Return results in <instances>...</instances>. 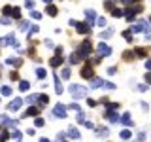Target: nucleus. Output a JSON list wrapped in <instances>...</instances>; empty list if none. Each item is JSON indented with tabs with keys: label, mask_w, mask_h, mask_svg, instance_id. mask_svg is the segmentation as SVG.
I'll use <instances>...</instances> for the list:
<instances>
[{
	"label": "nucleus",
	"mask_w": 151,
	"mask_h": 142,
	"mask_svg": "<svg viewBox=\"0 0 151 142\" xmlns=\"http://www.w3.org/2000/svg\"><path fill=\"white\" fill-rule=\"evenodd\" d=\"M70 93H72L74 99H83L87 95V89L81 87V85H70Z\"/></svg>",
	"instance_id": "f257e3e1"
},
{
	"label": "nucleus",
	"mask_w": 151,
	"mask_h": 142,
	"mask_svg": "<svg viewBox=\"0 0 151 142\" xmlns=\"http://www.w3.org/2000/svg\"><path fill=\"white\" fill-rule=\"evenodd\" d=\"M53 116L55 117H66V106L64 104H57L55 110H53Z\"/></svg>",
	"instance_id": "f03ea898"
},
{
	"label": "nucleus",
	"mask_w": 151,
	"mask_h": 142,
	"mask_svg": "<svg viewBox=\"0 0 151 142\" xmlns=\"http://www.w3.org/2000/svg\"><path fill=\"white\" fill-rule=\"evenodd\" d=\"M79 49H81V53H78V55L81 57V59H83V57H87V55H89V51H91V42H89V40H85V42L81 44Z\"/></svg>",
	"instance_id": "7ed1b4c3"
},
{
	"label": "nucleus",
	"mask_w": 151,
	"mask_h": 142,
	"mask_svg": "<svg viewBox=\"0 0 151 142\" xmlns=\"http://www.w3.org/2000/svg\"><path fill=\"white\" fill-rule=\"evenodd\" d=\"M110 53H112V47H108L106 44H100V46H98V55L100 57H104V55L108 57Z\"/></svg>",
	"instance_id": "20e7f679"
},
{
	"label": "nucleus",
	"mask_w": 151,
	"mask_h": 142,
	"mask_svg": "<svg viewBox=\"0 0 151 142\" xmlns=\"http://www.w3.org/2000/svg\"><path fill=\"white\" fill-rule=\"evenodd\" d=\"M21 104H23L21 99H15V100H11V102H9L8 110H9V112H13V110H19V108H21Z\"/></svg>",
	"instance_id": "39448f33"
},
{
	"label": "nucleus",
	"mask_w": 151,
	"mask_h": 142,
	"mask_svg": "<svg viewBox=\"0 0 151 142\" xmlns=\"http://www.w3.org/2000/svg\"><path fill=\"white\" fill-rule=\"evenodd\" d=\"M76 29H78V32H81V34H87L89 32V25H85V23H76Z\"/></svg>",
	"instance_id": "423d86ee"
},
{
	"label": "nucleus",
	"mask_w": 151,
	"mask_h": 142,
	"mask_svg": "<svg viewBox=\"0 0 151 142\" xmlns=\"http://www.w3.org/2000/svg\"><path fill=\"white\" fill-rule=\"evenodd\" d=\"M121 123L127 125V127H130V123H132V121H130V114H129V112H125L123 116H121Z\"/></svg>",
	"instance_id": "0eeeda50"
},
{
	"label": "nucleus",
	"mask_w": 151,
	"mask_h": 142,
	"mask_svg": "<svg viewBox=\"0 0 151 142\" xmlns=\"http://www.w3.org/2000/svg\"><path fill=\"white\" fill-rule=\"evenodd\" d=\"M38 114H40V110H38V108H34V106H30L28 110H26V112L23 114V117H26V116H38Z\"/></svg>",
	"instance_id": "6e6552de"
},
{
	"label": "nucleus",
	"mask_w": 151,
	"mask_h": 142,
	"mask_svg": "<svg viewBox=\"0 0 151 142\" xmlns=\"http://www.w3.org/2000/svg\"><path fill=\"white\" fill-rule=\"evenodd\" d=\"M102 85H104V82L100 78H95V80L91 82V89H96V87H102Z\"/></svg>",
	"instance_id": "1a4fd4ad"
},
{
	"label": "nucleus",
	"mask_w": 151,
	"mask_h": 142,
	"mask_svg": "<svg viewBox=\"0 0 151 142\" xmlns=\"http://www.w3.org/2000/svg\"><path fill=\"white\" fill-rule=\"evenodd\" d=\"M85 15H87V19H89V25H91V23H93V19L96 17L95 10H87V12H85Z\"/></svg>",
	"instance_id": "9d476101"
},
{
	"label": "nucleus",
	"mask_w": 151,
	"mask_h": 142,
	"mask_svg": "<svg viewBox=\"0 0 151 142\" xmlns=\"http://www.w3.org/2000/svg\"><path fill=\"white\" fill-rule=\"evenodd\" d=\"M60 63H62V55H57V57L51 59V66H59Z\"/></svg>",
	"instance_id": "9b49d317"
},
{
	"label": "nucleus",
	"mask_w": 151,
	"mask_h": 142,
	"mask_svg": "<svg viewBox=\"0 0 151 142\" xmlns=\"http://www.w3.org/2000/svg\"><path fill=\"white\" fill-rule=\"evenodd\" d=\"M81 76H83V78H91V76H93V70H91L89 66H85V68L81 70Z\"/></svg>",
	"instance_id": "f8f14e48"
},
{
	"label": "nucleus",
	"mask_w": 151,
	"mask_h": 142,
	"mask_svg": "<svg viewBox=\"0 0 151 142\" xmlns=\"http://www.w3.org/2000/svg\"><path fill=\"white\" fill-rule=\"evenodd\" d=\"M68 134H70L72 138H79V133H78V129H74V127H72V129H68Z\"/></svg>",
	"instance_id": "ddd939ff"
},
{
	"label": "nucleus",
	"mask_w": 151,
	"mask_h": 142,
	"mask_svg": "<svg viewBox=\"0 0 151 142\" xmlns=\"http://www.w3.org/2000/svg\"><path fill=\"white\" fill-rule=\"evenodd\" d=\"M36 74H38V78H40V80H43V78L47 76V72H45L43 68H38V70H36Z\"/></svg>",
	"instance_id": "4468645a"
},
{
	"label": "nucleus",
	"mask_w": 151,
	"mask_h": 142,
	"mask_svg": "<svg viewBox=\"0 0 151 142\" xmlns=\"http://www.w3.org/2000/svg\"><path fill=\"white\" fill-rule=\"evenodd\" d=\"M55 82H57V83H55V91H57V93L60 95V93H62V85H60V82H59V78H55Z\"/></svg>",
	"instance_id": "2eb2a0df"
},
{
	"label": "nucleus",
	"mask_w": 151,
	"mask_h": 142,
	"mask_svg": "<svg viewBox=\"0 0 151 142\" xmlns=\"http://www.w3.org/2000/svg\"><path fill=\"white\" fill-rule=\"evenodd\" d=\"M28 87H30L28 82H21V83H19V89H21V91H28Z\"/></svg>",
	"instance_id": "dca6fc26"
},
{
	"label": "nucleus",
	"mask_w": 151,
	"mask_h": 142,
	"mask_svg": "<svg viewBox=\"0 0 151 142\" xmlns=\"http://www.w3.org/2000/svg\"><path fill=\"white\" fill-rule=\"evenodd\" d=\"M121 138H123V140H129L130 138V131L127 129V131H121Z\"/></svg>",
	"instance_id": "f3484780"
},
{
	"label": "nucleus",
	"mask_w": 151,
	"mask_h": 142,
	"mask_svg": "<svg viewBox=\"0 0 151 142\" xmlns=\"http://www.w3.org/2000/svg\"><path fill=\"white\" fill-rule=\"evenodd\" d=\"M36 100H38V95H30V97H26V102H28V104L36 102Z\"/></svg>",
	"instance_id": "a211bd4d"
},
{
	"label": "nucleus",
	"mask_w": 151,
	"mask_h": 142,
	"mask_svg": "<svg viewBox=\"0 0 151 142\" xmlns=\"http://www.w3.org/2000/svg\"><path fill=\"white\" fill-rule=\"evenodd\" d=\"M108 119H110V121H117V119H119V116H117V114H113V112H108Z\"/></svg>",
	"instance_id": "6ab92c4d"
},
{
	"label": "nucleus",
	"mask_w": 151,
	"mask_h": 142,
	"mask_svg": "<svg viewBox=\"0 0 151 142\" xmlns=\"http://www.w3.org/2000/svg\"><path fill=\"white\" fill-rule=\"evenodd\" d=\"M2 95H6V97H8V95H11V87L4 85V87H2Z\"/></svg>",
	"instance_id": "aec40b11"
},
{
	"label": "nucleus",
	"mask_w": 151,
	"mask_h": 142,
	"mask_svg": "<svg viewBox=\"0 0 151 142\" xmlns=\"http://www.w3.org/2000/svg\"><path fill=\"white\" fill-rule=\"evenodd\" d=\"M47 13H49V15H57V8H55V6H49V8H47Z\"/></svg>",
	"instance_id": "412c9836"
},
{
	"label": "nucleus",
	"mask_w": 151,
	"mask_h": 142,
	"mask_svg": "<svg viewBox=\"0 0 151 142\" xmlns=\"http://www.w3.org/2000/svg\"><path fill=\"white\" fill-rule=\"evenodd\" d=\"M60 76L64 78V80H66V78H70V68H64L62 72H60Z\"/></svg>",
	"instance_id": "4be33fe9"
},
{
	"label": "nucleus",
	"mask_w": 151,
	"mask_h": 142,
	"mask_svg": "<svg viewBox=\"0 0 151 142\" xmlns=\"http://www.w3.org/2000/svg\"><path fill=\"white\" fill-rule=\"evenodd\" d=\"M25 6L28 10H32V8H34V0H25Z\"/></svg>",
	"instance_id": "5701e85b"
},
{
	"label": "nucleus",
	"mask_w": 151,
	"mask_h": 142,
	"mask_svg": "<svg viewBox=\"0 0 151 142\" xmlns=\"http://www.w3.org/2000/svg\"><path fill=\"white\" fill-rule=\"evenodd\" d=\"M11 13H13V17H15V19H19V17H21V10H19V8H15Z\"/></svg>",
	"instance_id": "b1692460"
},
{
	"label": "nucleus",
	"mask_w": 151,
	"mask_h": 142,
	"mask_svg": "<svg viewBox=\"0 0 151 142\" xmlns=\"http://www.w3.org/2000/svg\"><path fill=\"white\" fill-rule=\"evenodd\" d=\"M112 32H113V30H112V29H108V30H104L100 36H102V38H110V34H112Z\"/></svg>",
	"instance_id": "393cba45"
},
{
	"label": "nucleus",
	"mask_w": 151,
	"mask_h": 142,
	"mask_svg": "<svg viewBox=\"0 0 151 142\" xmlns=\"http://www.w3.org/2000/svg\"><path fill=\"white\" fill-rule=\"evenodd\" d=\"M70 61H72V63H78V61H81V57H79V55H76V53H74V55L70 57Z\"/></svg>",
	"instance_id": "a878e982"
},
{
	"label": "nucleus",
	"mask_w": 151,
	"mask_h": 142,
	"mask_svg": "<svg viewBox=\"0 0 151 142\" xmlns=\"http://www.w3.org/2000/svg\"><path fill=\"white\" fill-rule=\"evenodd\" d=\"M8 138H9V134L6 133V131H4V133H2V134H0V140H2V142H6V140H8Z\"/></svg>",
	"instance_id": "bb28decb"
},
{
	"label": "nucleus",
	"mask_w": 151,
	"mask_h": 142,
	"mask_svg": "<svg viewBox=\"0 0 151 142\" xmlns=\"http://www.w3.org/2000/svg\"><path fill=\"white\" fill-rule=\"evenodd\" d=\"M34 125H36V127H42V125H43V119H42V117H36Z\"/></svg>",
	"instance_id": "cd10ccee"
},
{
	"label": "nucleus",
	"mask_w": 151,
	"mask_h": 142,
	"mask_svg": "<svg viewBox=\"0 0 151 142\" xmlns=\"http://www.w3.org/2000/svg\"><path fill=\"white\" fill-rule=\"evenodd\" d=\"M113 17H121V15H123V12H121V10H113Z\"/></svg>",
	"instance_id": "c85d7f7f"
},
{
	"label": "nucleus",
	"mask_w": 151,
	"mask_h": 142,
	"mask_svg": "<svg viewBox=\"0 0 151 142\" xmlns=\"http://www.w3.org/2000/svg\"><path fill=\"white\" fill-rule=\"evenodd\" d=\"M130 34H132V32H130V30H127V32H125V34H123V36H125V38H127V40H129V42H130V40H132V36H130Z\"/></svg>",
	"instance_id": "c756f323"
},
{
	"label": "nucleus",
	"mask_w": 151,
	"mask_h": 142,
	"mask_svg": "<svg viewBox=\"0 0 151 142\" xmlns=\"http://www.w3.org/2000/svg\"><path fill=\"white\" fill-rule=\"evenodd\" d=\"M83 119H85V116H83V112L79 110V114H78V121H83Z\"/></svg>",
	"instance_id": "7c9ffc66"
},
{
	"label": "nucleus",
	"mask_w": 151,
	"mask_h": 142,
	"mask_svg": "<svg viewBox=\"0 0 151 142\" xmlns=\"http://www.w3.org/2000/svg\"><path fill=\"white\" fill-rule=\"evenodd\" d=\"M85 127H87V129H95V125L91 123V121H85Z\"/></svg>",
	"instance_id": "2f4dec72"
},
{
	"label": "nucleus",
	"mask_w": 151,
	"mask_h": 142,
	"mask_svg": "<svg viewBox=\"0 0 151 142\" xmlns=\"http://www.w3.org/2000/svg\"><path fill=\"white\" fill-rule=\"evenodd\" d=\"M9 23H11V21H9L8 17H2V25H9Z\"/></svg>",
	"instance_id": "473e14b6"
},
{
	"label": "nucleus",
	"mask_w": 151,
	"mask_h": 142,
	"mask_svg": "<svg viewBox=\"0 0 151 142\" xmlns=\"http://www.w3.org/2000/svg\"><path fill=\"white\" fill-rule=\"evenodd\" d=\"M98 25H100V27H104V25H106V19L100 17V19H98Z\"/></svg>",
	"instance_id": "72a5a7b5"
},
{
	"label": "nucleus",
	"mask_w": 151,
	"mask_h": 142,
	"mask_svg": "<svg viewBox=\"0 0 151 142\" xmlns=\"http://www.w3.org/2000/svg\"><path fill=\"white\" fill-rule=\"evenodd\" d=\"M104 87H108V89H115V85H113V83H104Z\"/></svg>",
	"instance_id": "f704fd0d"
},
{
	"label": "nucleus",
	"mask_w": 151,
	"mask_h": 142,
	"mask_svg": "<svg viewBox=\"0 0 151 142\" xmlns=\"http://www.w3.org/2000/svg\"><path fill=\"white\" fill-rule=\"evenodd\" d=\"M13 136H15V138L19 140V138H21V133H19V131H13Z\"/></svg>",
	"instance_id": "c9c22d12"
},
{
	"label": "nucleus",
	"mask_w": 151,
	"mask_h": 142,
	"mask_svg": "<svg viewBox=\"0 0 151 142\" xmlns=\"http://www.w3.org/2000/svg\"><path fill=\"white\" fill-rule=\"evenodd\" d=\"M32 17H34V19H40V17H42V15H40L38 12H32Z\"/></svg>",
	"instance_id": "e433bc0d"
},
{
	"label": "nucleus",
	"mask_w": 151,
	"mask_h": 142,
	"mask_svg": "<svg viewBox=\"0 0 151 142\" xmlns=\"http://www.w3.org/2000/svg\"><path fill=\"white\" fill-rule=\"evenodd\" d=\"M146 68H147V70H151V59H149V61L146 63Z\"/></svg>",
	"instance_id": "4c0bfd02"
},
{
	"label": "nucleus",
	"mask_w": 151,
	"mask_h": 142,
	"mask_svg": "<svg viewBox=\"0 0 151 142\" xmlns=\"http://www.w3.org/2000/svg\"><path fill=\"white\" fill-rule=\"evenodd\" d=\"M146 82H147V83H151V74H147V76H146Z\"/></svg>",
	"instance_id": "58836bf2"
},
{
	"label": "nucleus",
	"mask_w": 151,
	"mask_h": 142,
	"mask_svg": "<svg viewBox=\"0 0 151 142\" xmlns=\"http://www.w3.org/2000/svg\"><path fill=\"white\" fill-rule=\"evenodd\" d=\"M40 142H49V140H47V138H40Z\"/></svg>",
	"instance_id": "ea45409f"
},
{
	"label": "nucleus",
	"mask_w": 151,
	"mask_h": 142,
	"mask_svg": "<svg viewBox=\"0 0 151 142\" xmlns=\"http://www.w3.org/2000/svg\"><path fill=\"white\" fill-rule=\"evenodd\" d=\"M43 2H51V0H43Z\"/></svg>",
	"instance_id": "a19ab883"
},
{
	"label": "nucleus",
	"mask_w": 151,
	"mask_h": 142,
	"mask_svg": "<svg viewBox=\"0 0 151 142\" xmlns=\"http://www.w3.org/2000/svg\"><path fill=\"white\" fill-rule=\"evenodd\" d=\"M0 129H2V127H0Z\"/></svg>",
	"instance_id": "79ce46f5"
},
{
	"label": "nucleus",
	"mask_w": 151,
	"mask_h": 142,
	"mask_svg": "<svg viewBox=\"0 0 151 142\" xmlns=\"http://www.w3.org/2000/svg\"><path fill=\"white\" fill-rule=\"evenodd\" d=\"M149 21H151V19H149Z\"/></svg>",
	"instance_id": "37998d69"
}]
</instances>
